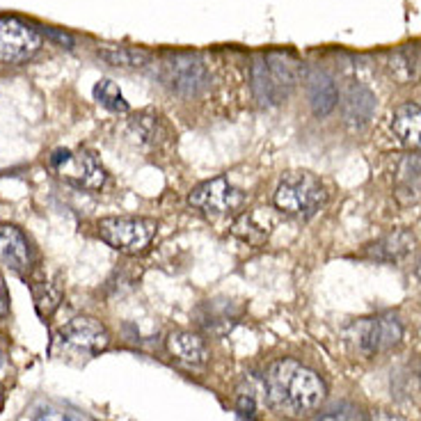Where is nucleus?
I'll use <instances>...</instances> for the list:
<instances>
[{
    "instance_id": "f257e3e1",
    "label": "nucleus",
    "mask_w": 421,
    "mask_h": 421,
    "mask_svg": "<svg viewBox=\"0 0 421 421\" xmlns=\"http://www.w3.org/2000/svg\"><path fill=\"white\" fill-rule=\"evenodd\" d=\"M263 401L277 415L289 419H304L325 401V383L314 368L296 360H277L261 378Z\"/></svg>"
},
{
    "instance_id": "f03ea898",
    "label": "nucleus",
    "mask_w": 421,
    "mask_h": 421,
    "mask_svg": "<svg viewBox=\"0 0 421 421\" xmlns=\"http://www.w3.org/2000/svg\"><path fill=\"white\" fill-rule=\"evenodd\" d=\"M110 346V334L105 325L90 316L71 319L55 332L50 341V355L60 360H92Z\"/></svg>"
},
{
    "instance_id": "7ed1b4c3",
    "label": "nucleus",
    "mask_w": 421,
    "mask_h": 421,
    "mask_svg": "<svg viewBox=\"0 0 421 421\" xmlns=\"http://www.w3.org/2000/svg\"><path fill=\"white\" fill-rule=\"evenodd\" d=\"M272 202L282 213L298 220H309L328 204V188L311 172H289L279 181Z\"/></svg>"
},
{
    "instance_id": "20e7f679",
    "label": "nucleus",
    "mask_w": 421,
    "mask_h": 421,
    "mask_svg": "<svg viewBox=\"0 0 421 421\" xmlns=\"http://www.w3.org/2000/svg\"><path fill=\"white\" fill-rule=\"evenodd\" d=\"M156 220L151 218H103L97 223L101 240L122 255H140L156 236Z\"/></svg>"
},
{
    "instance_id": "39448f33",
    "label": "nucleus",
    "mask_w": 421,
    "mask_h": 421,
    "mask_svg": "<svg viewBox=\"0 0 421 421\" xmlns=\"http://www.w3.org/2000/svg\"><path fill=\"white\" fill-rule=\"evenodd\" d=\"M357 351L364 355H380L396 348L403 339V325L394 314H380L371 319H360L348 328Z\"/></svg>"
},
{
    "instance_id": "423d86ee",
    "label": "nucleus",
    "mask_w": 421,
    "mask_h": 421,
    "mask_svg": "<svg viewBox=\"0 0 421 421\" xmlns=\"http://www.w3.org/2000/svg\"><path fill=\"white\" fill-rule=\"evenodd\" d=\"M50 165L55 167L65 181L82 188V191H99L105 183V170L92 149H58L50 156Z\"/></svg>"
},
{
    "instance_id": "0eeeda50",
    "label": "nucleus",
    "mask_w": 421,
    "mask_h": 421,
    "mask_svg": "<svg viewBox=\"0 0 421 421\" xmlns=\"http://www.w3.org/2000/svg\"><path fill=\"white\" fill-rule=\"evenodd\" d=\"M161 78L167 87L181 97H197L208 85V69L204 60L193 53H174L163 62Z\"/></svg>"
},
{
    "instance_id": "6e6552de",
    "label": "nucleus",
    "mask_w": 421,
    "mask_h": 421,
    "mask_svg": "<svg viewBox=\"0 0 421 421\" xmlns=\"http://www.w3.org/2000/svg\"><path fill=\"white\" fill-rule=\"evenodd\" d=\"M41 48V33L14 16H0V62L21 65Z\"/></svg>"
},
{
    "instance_id": "1a4fd4ad",
    "label": "nucleus",
    "mask_w": 421,
    "mask_h": 421,
    "mask_svg": "<svg viewBox=\"0 0 421 421\" xmlns=\"http://www.w3.org/2000/svg\"><path fill=\"white\" fill-rule=\"evenodd\" d=\"M243 191L225 176L208 178V181L193 188V193L188 195L191 206L199 208L202 213H229V210H236L243 204Z\"/></svg>"
},
{
    "instance_id": "9d476101",
    "label": "nucleus",
    "mask_w": 421,
    "mask_h": 421,
    "mask_svg": "<svg viewBox=\"0 0 421 421\" xmlns=\"http://www.w3.org/2000/svg\"><path fill=\"white\" fill-rule=\"evenodd\" d=\"M0 266L26 275L33 266V250L26 234L14 225H0Z\"/></svg>"
},
{
    "instance_id": "9b49d317",
    "label": "nucleus",
    "mask_w": 421,
    "mask_h": 421,
    "mask_svg": "<svg viewBox=\"0 0 421 421\" xmlns=\"http://www.w3.org/2000/svg\"><path fill=\"white\" fill-rule=\"evenodd\" d=\"M167 353L174 362L183 364L188 368H202L208 362V346L197 332L191 330H174L165 339Z\"/></svg>"
},
{
    "instance_id": "f8f14e48",
    "label": "nucleus",
    "mask_w": 421,
    "mask_h": 421,
    "mask_svg": "<svg viewBox=\"0 0 421 421\" xmlns=\"http://www.w3.org/2000/svg\"><path fill=\"white\" fill-rule=\"evenodd\" d=\"M394 197L401 206H415L421 202V154H407L396 165Z\"/></svg>"
},
{
    "instance_id": "ddd939ff",
    "label": "nucleus",
    "mask_w": 421,
    "mask_h": 421,
    "mask_svg": "<svg viewBox=\"0 0 421 421\" xmlns=\"http://www.w3.org/2000/svg\"><path fill=\"white\" fill-rule=\"evenodd\" d=\"M304 87L316 117H328L339 103V90L323 69H309L304 73Z\"/></svg>"
},
{
    "instance_id": "4468645a",
    "label": "nucleus",
    "mask_w": 421,
    "mask_h": 421,
    "mask_svg": "<svg viewBox=\"0 0 421 421\" xmlns=\"http://www.w3.org/2000/svg\"><path fill=\"white\" fill-rule=\"evenodd\" d=\"M341 108H343L346 124H348L353 131H360L373 117L375 97L364 85H360V82H353V85H348V90H346V94H343Z\"/></svg>"
},
{
    "instance_id": "2eb2a0df",
    "label": "nucleus",
    "mask_w": 421,
    "mask_h": 421,
    "mask_svg": "<svg viewBox=\"0 0 421 421\" xmlns=\"http://www.w3.org/2000/svg\"><path fill=\"white\" fill-rule=\"evenodd\" d=\"M263 60H266V69H268L272 103L279 105L282 101L289 99V94L296 87V67H293L291 58L284 55V53H268Z\"/></svg>"
},
{
    "instance_id": "dca6fc26",
    "label": "nucleus",
    "mask_w": 421,
    "mask_h": 421,
    "mask_svg": "<svg viewBox=\"0 0 421 421\" xmlns=\"http://www.w3.org/2000/svg\"><path fill=\"white\" fill-rule=\"evenodd\" d=\"M392 131L410 149H421V105H398L392 117Z\"/></svg>"
},
{
    "instance_id": "f3484780",
    "label": "nucleus",
    "mask_w": 421,
    "mask_h": 421,
    "mask_svg": "<svg viewBox=\"0 0 421 421\" xmlns=\"http://www.w3.org/2000/svg\"><path fill=\"white\" fill-rule=\"evenodd\" d=\"M412 247H415V236L405 229H398L394 234H387L380 240L368 245L366 255L375 261L392 263V261H401L403 257H407Z\"/></svg>"
},
{
    "instance_id": "a211bd4d",
    "label": "nucleus",
    "mask_w": 421,
    "mask_h": 421,
    "mask_svg": "<svg viewBox=\"0 0 421 421\" xmlns=\"http://www.w3.org/2000/svg\"><path fill=\"white\" fill-rule=\"evenodd\" d=\"M97 55L108 62L112 67H124V69H135L146 65L149 53L142 48H131V46H103L97 50Z\"/></svg>"
},
{
    "instance_id": "6ab92c4d",
    "label": "nucleus",
    "mask_w": 421,
    "mask_h": 421,
    "mask_svg": "<svg viewBox=\"0 0 421 421\" xmlns=\"http://www.w3.org/2000/svg\"><path fill=\"white\" fill-rule=\"evenodd\" d=\"M231 234H234L236 238H240L247 245L259 247V245L266 243L270 229H268V225L259 223L255 213H243L234 223V227H231Z\"/></svg>"
},
{
    "instance_id": "aec40b11",
    "label": "nucleus",
    "mask_w": 421,
    "mask_h": 421,
    "mask_svg": "<svg viewBox=\"0 0 421 421\" xmlns=\"http://www.w3.org/2000/svg\"><path fill=\"white\" fill-rule=\"evenodd\" d=\"M94 99H97L103 108H108L112 112H129V101H126L117 82L110 78H101L97 85H94Z\"/></svg>"
},
{
    "instance_id": "412c9836",
    "label": "nucleus",
    "mask_w": 421,
    "mask_h": 421,
    "mask_svg": "<svg viewBox=\"0 0 421 421\" xmlns=\"http://www.w3.org/2000/svg\"><path fill=\"white\" fill-rule=\"evenodd\" d=\"M394 76L401 82H415L419 76V60L415 50H398L392 55V65H389Z\"/></svg>"
},
{
    "instance_id": "4be33fe9",
    "label": "nucleus",
    "mask_w": 421,
    "mask_h": 421,
    "mask_svg": "<svg viewBox=\"0 0 421 421\" xmlns=\"http://www.w3.org/2000/svg\"><path fill=\"white\" fill-rule=\"evenodd\" d=\"M250 73H252V94H255V99L259 101V105H275V103H272V92H270L266 60L257 58Z\"/></svg>"
},
{
    "instance_id": "5701e85b",
    "label": "nucleus",
    "mask_w": 421,
    "mask_h": 421,
    "mask_svg": "<svg viewBox=\"0 0 421 421\" xmlns=\"http://www.w3.org/2000/svg\"><path fill=\"white\" fill-rule=\"evenodd\" d=\"M133 129L135 133H138V138L144 142V144H161L165 138V131L161 126V119L158 117H151V114H138V117L133 119Z\"/></svg>"
},
{
    "instance_id": "b1692460",
    "label": "nucleus",
    "mask_w": 421,
    "mask_h": 421,
    "mask_svg": "<svg viewBox=\"0 0 421 421\" xmlns=\"http://www.w3.org/2000/svg\"><path fill=\"white\" fill-rule=\"evenodd\" d=\"M261 385V380L255 385V380L252 378H247V380L238 387V396H236V407H238V412L252 419L257 415V410H259V394H257V387Z\"/></svg>"
},
{
    "instance_id": "393cba45",
    "label": "nucleus",
    "mask_w": 421,
    "mask_h": 421,
    "mask_svg": "<svg viewBox=\"0 0 421 421\" xmlns=\"http://www.w3.org/2000/svg\"><path fill=\"white\" fill-rule=\"evenodd\" d=\"M60 302V291L53 287V284H41V287H35V304L39 316H50L53 311L58 309Z\"/></svg>"
},
{
    "instance_id": "a878e982",
    "label": "nucleus",
    "mask_w": 421,
    "mask_h": 421,
    "mask_svg": "<svg viewBox=\"0 0 421 421\" xmlns=\"http://www.w3.org/2000/svg\"><path fill=\"white\" fill-rule=\"evenodd\" d=\"M316 421H366V419L360 415V410L343 405V407H334V410H330V412L321 415Z\"/></svg>"
},
{
    "instance_id": "bb28decb",
    "label": "nucleus",
    "mask_w": 421,
    "mask_h": 421,
    "mask_svg": "<svg viewBox=\"0 0 421 421\" xmlns=\"http://www.w3.org/2000/svg\"><path fill=\"white\" fill-rule=\"evenodd\" d=\"M35 421H78V419L65 412H55V410H39Z\"/></svg>"
},
{
    "instance_id": "cd10ccee",
    "label": "nucleus",
    "mask_w": 421,
    "mask_h": 421,
    "mask_svg": "<svg viewBox=\"0 0 421 421\" xmlns=\"http://www.w3.org/2000/svg\"><path fill=\"white\" fill-rule=\"evenodd\" d=\"M46 37H50L53 41H58V44H62L65 48H71V46H73V37L67 35V33H62V30L48 28V30H46Z\"/></svg>"
},
{
    "instance_id": "c85d7f7f",
    "label": "nucleus",
    "mask_w": 421,
    "mask_h": 421,
    "mask_svg": "<svg viewBox=\"0 0 421 421\" xmlns=\"http://www.w3.org/2000/svg\"><path fill=\"white\" fill-rule=\"evenodd\" d=\"M366 421H407V419H403L396 412H389V410H373Z\"/></svg>"
},
{
    "instance_id": "c756f323",
    "label": "nucleus",
    "mask_w": 421,
    "mask_h": 421,
    "mask_svg": "<svg viewBox=\"0 0 421 421\" xmlns=\"http://www.w3.org/2000/svg\"><path fill=\"white\" fill-rule=\"evenodd\" d=\"M3 368H5V355L0 353V371H3Z\"/></svg>"
},
{
    "instance_id": "7c9ffc66",
    "label": "nucleus",
    "mask_w": 421,
    "mask_h": 421,
    "mask_svg": "<svg viewBox=\"0 0 421 421\" xmlns=\"http://www.w3.org/2000/svg\"><path fill=\"white\" fill-rule=\"evenodd\" d=\"M417 277L421 279V261H419V266H417Z\"/></svg>"
},
{
    "instance_id": "2f4dec72",
    "label": "nucleus",
    "mask_w": 421,
    "mask_h": 421,
    "mask_svg": "<svg viewBox=\"0 0 421 421\" xmlns=\"http://www.w3.org/2000/svg\"><path fill=\"white\" fill-rule=\"evenodd\" d=\"M0 298H3V289H0Z\"/></svg>"
}]
</instances>
